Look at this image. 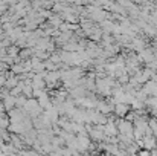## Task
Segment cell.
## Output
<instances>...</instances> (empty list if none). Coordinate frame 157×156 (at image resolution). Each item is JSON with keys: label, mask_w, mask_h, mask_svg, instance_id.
I'll list each match as a JSON object with an SVG mask.
<instances>
[{"label": "cell", "mask_w": 157, "mask_h": 156, "mask_svg": "<svg viewBox=\"0 0 157 156\" xmlns=\"http://www.w3.org/2000/svg\"><path fill=\"white\" fill-rule=\"evenodd\" d=\"M114 113L117 115V116H121V118H124L128 112H130V104L127 103H116V106H114Z\"/></svg>", "instance_id": "cell-1"}]
</instances>
